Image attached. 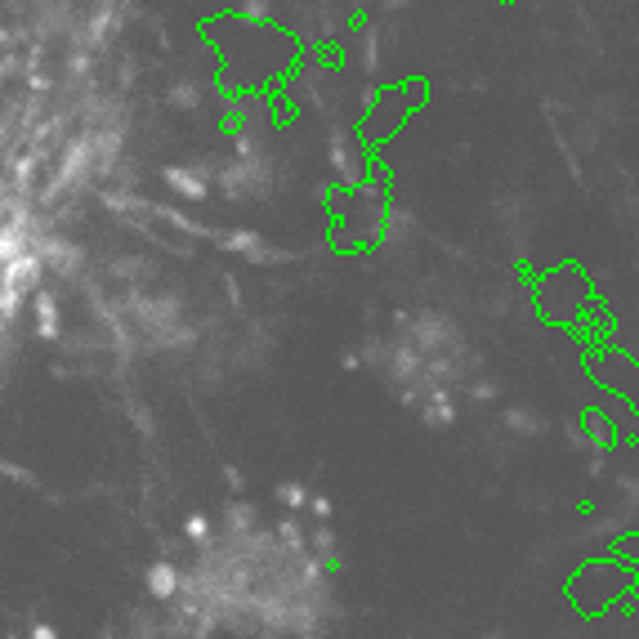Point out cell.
<instances>
[{
	"mask_svg": "<svg viewBox=\"0 0 639 639\" xmlns=\"http://www.w3.org/2000/svg\"><path fill=\"white\" fill-rule=\"evenodd\" d=\"M18 269H23V264L14 260V242H9L5 228H0V327H5L9 304H14V295H18Z\"/></svg>",
	"mask_w": 639,
	"mask_h": 639,
	"instance_id": "1",
	"label": "cell"
}]
</instances>
